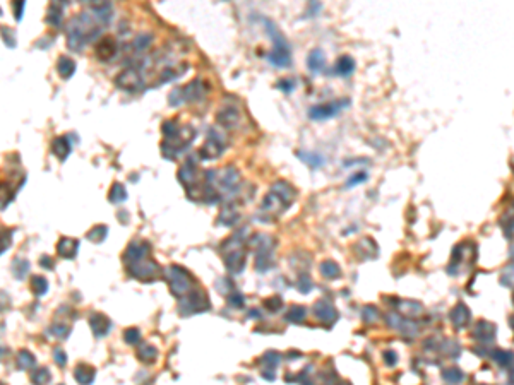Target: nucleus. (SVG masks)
<instances>
[{"mask_svg": "<svg viewBox=\"0 0 514 385\" xmlns=\"http://www.w3.org/2000/svg\"><path fill=\"white\" fill-rule=\"evenodd\" d=\"M122 260H124L125 271L129 272V276L136 278L137 281L153 283L159 278L161 269L153 260L151 245L148 241H132L125 248Z\"/></svg>", "mask_w": 514, "mask_h": 385, "instance_id": "f257e3e1", "label": "nucleus"}, {"mask_svg": "<svg viewBox=\"0 0 514 385\" xmlns=\"http://www.w3.org/2000/svg\"><path fill=\"white\" fill-rule=\"evenodd\" d=\"M245 240H247V230H242L233 233L226 241H223L221 252L223 260H225V267L233 276L240 274L245 269V262H247Z\"/></svg>", "mask_w": 514, "mask_h": 385, "instance_id": "f03ea898", "label": "nucleus"}, {"mask_svg": "<svg viewBox=\"0 0 514 385\" xmlns=\"http://www.w3.org/2000/svg\"><path fill=\"white\" fill-rule=\"evenodd\" d=\"M100 35V29L93 24V17L83 12L81 16L74 17L67 29V45L70 50L79 51L88 41L95 40Z\"/></svg>", "mask_w": 514, "mask_h": 385, "instance_id": "7ed1b4c3", "label": "nucleus"}, {"mask_svg": "<svg viewBox=\"0 0 514 385\" xmlns=\"http://www.w3.org/2000/svg\"><path fill=\"white\" fill-rule=\"evenodd\" d=\"M163 278H165V281L168 283V288H170V293L173 294L175 298H184L187 296L189 293H192L194 289H197V279L194 278V276L191 274V272L187 271L185 267H182V265H168V267H165V271H163Z\"/></svg>", "mask_w": 514, "mask_h": 385, "instance_id": "20e7f679", "label": "nucleus"}, {"mask_svg": "<svg viewBox=\"0 0 514 385\" xmlns=\"http://www.w3.org/2000/svg\"><path fill=\"white\" fill-rule=\"evenodd\" d=\"M266 31L273 40V50L267 55V60L276 67H286L292 62V55H290V47L283 35L276 29V26L271 21H266Z\"/></svg>", "mask_w": 514, "mask_h": 385, "instance_id": "39448f33", "label": "nucleus"}, {"mask_svg": "<svg viewBox=\"0 0 514 385\" xmlns=\"http://www.w3.org/2000/svg\"><path fill=\"white\" fill-rule=\"evenodd\" d=\"M252 245H254V252H256V260H254V267L257 272H267L271 267H273V252H274V238L267 237V235H256L252 238Z\"/></svg>", "mask_w": 514, "mask_h": 385, "instance_id": "423d86ee", "label": "nucleus"}, {"mask_svg": "<svg viewBox=\"0 0 514 385\" xmlns=\"http://www.w3.org/2000/svg\"><path fill=\"white\" fill-rule=\"evenodd\" d=\"M196 137V130L192 127H185V129H180V132L173 137H165L161 142V154L165 156L166 159H177L185 149L191 145V142Z\"/></svg>", "mask_w": 514, "mask_h": 385, "instance_id": "0eeeda50", "label": "nucleus"}, {"mask_svg": "<svg viewBox=\"0 0 514 385\" xmlns=\"http://www.w3.org/2000/svg\"><path fill=\"white\" fill-rule=\"evenodd\" d=\"M209 298L204 293L203 289H194L192 293H189L187 296L180 298V303H178V312L182 317H191L194 313H201L209 310Z\"/></svg>", "mask_w": 514, "mask_h": 385, "instance_id": "6e6552de", "label": "nucleus"}, {"mask_svg": "<svg viewBox=\"0 0 514 385\" xmlns=\"http://www.w3.org/2000/svg\"><path fill=\"white\" fill-rule=\"evenodd\" d=\"M226 149V139L221 132H218L216 129H209L207 132V139L203 144V147L199 149L201 159H206V161H213L218 159L219 156L225 152Z\"/></svg>", "mask_w": 514, "mask_h": 385, "instance_id": "1a4fd4ad", "label": "nucleus"}, {"mask_svg": "<svg viewBox=\"0 0 514 385\" xmlns=\"http://www.w3.org/2000/svg\"><path fill=\"white\" fill-rule=\"evenodd\" d=\"M115 84L118 86L124 91H137V89L143 86V76H141V70L136 67H129L124 69L117 77H115Z\"/></svg>", "mask_w": 514, "mask_h": 385, "instance_id": "9d476101", "label": "nucleus"}, {"mask_svg": "<svg viewBox=\"0 0 514 385\" xmlns=\"http://www.w3.org/2000/svg\"><path fill=\"white\" fill-rule=\"evenodd\" d=\"M178 180H180L182 185L185 187V190H187V195L192 199L194 192H196L197 187H199L197 168H196V164H194L192 159H189V161L185 163L184 166H180V170H178Z\"/></svg>", "mask_w": 514, "mask_h": 385, "instance_id": "9b49d317", "label": "nucleus"}, {"mask_svg": "<svg viewBox=\"0 0 514 385\" xmlns=\"http://www.w3.org/2000/svg\"><path fill=\"white\" fill-rule=\"evenodd\" d=\"M288 207H290V205L286 204L276 192H273V190H271V192L267 193L266 197H264L260 211L266 212L269 218H278V216H281Z\"/></svg>", "mask_w": 514, "mask_h": 385, "instance_id": "f8f14e48", "label": "nucleus"}, {"mask_svg": "<svg viewBox=\"0 0 514 385\" xmlns=\"http://www.w3.org/2000/svg\"><path fill=\"white\" fill-rule=\"evenodd\" d=\"M206 95H207V86L199 79L189 82L185 88H182V96H184L185 103L203 101V99L206 98Z\"/></svg>", "mask_w": 514, "mask_h": 385, "instance_id": "ddd939ff", "label": "nucleus"}, {"mask_svg": "<svg viewBox=\"0 0 514 385\" xmlns=\"http://www.w3.org/2000/svg\"><path fill=\"white\" fill-rule=\"evenodd\" d=\"M96 55H98L100 60L103 62H108L111 60V58L117 55L118 51V45L117 41H115L113 38H110V36H106V38H102L98 41V45H96Z\"/></svg>", "mask_w": 514, "mask_h": 385, "instance_id": "4468645a", "label": "nucleus"}, {"mask_svg": "<svg viewBox=\"0 0 514 385\" xmlns=\"http://www.w3.org/2000/svg\"><path fill=\"white\" fill-rule=\"evenodd\" d=\"M89 327H91V332L96 337H105L111 329V322L103 313H93V315H89Z\"/></svg>", "mask_w": 514, "mask_h": 385, "instance_id": "2eb2a0df", "label": "nucleus"}, {"mask_svg": "<svg viewBox=\"0 0 514 385\" xmlns=\"http://www.w3.org/2000/svg\"><path fill=\"white\" fill-rule=\"evenodd\" d=\"M216 122H218L223 129H235V127L238 125V122H240V113H238L237 108L226 106V108H223V110L218 111V115H216Z\"/></svg>", "mask_w": 514, "mask_h": 385, "instance_id": "dca6fc26", "label": "nucleus"}, {"mask_svg": "<svg viewBox=\"0 0 514 385\" xmlns=\"http://www.w3.org/2000/svg\"><path fill=\"white\" fill-rule=\"evenodd\" d=\"M346 101L343 103H331V104H321V106H314L308 111V117L314 118V120H324V118H329L333 115L338 113L340 106H345Z\"/></svg>", "mask_w": 514, "mask_h": 385, "instance_id": "f3484780", "label": "nucleus"}, {"mask_svg": "<svg viewBox=\"0 0 514 385\" xmlns=\"http://www.w3.org/2000/svg\"><path fill=\"white\" fill-rule=\"evenodd\" d=\"M77 250H79V241L74 240V238H60L57 243V253L62 259L72 260L77 255Z\"/></svg>", "mask_w": 514, "mask_h": 385, "instance_id": "a211bd4d", "label": "nucleus"}, {"mask_svg": "<svg viewBox=\"0 0 514 385\" xmlns=\"http://www.w3.org/2000/svg\"><path fill=\"white\" fill-rule=\"evenodd\" d=\"M314 315L317 317L319 320H322V324L326 325H331L338 319L336 310L327 303V301H317V303L314 305Z\"/></svg>", "mask_w": 514, "mask_h": 385, "instance_id": "6ab92c4d", "label": "nucleus"}, {"mask_svg": "<svg viewBox=\"0 0 514 385\" xmlns=\"http://www.w3.org/2000/svg\"><path fill=\"white\" fill-rule=\"evenodd\" d=\"M72 151V141L69 139V136H60L51 142V152L57 156L60 161H65L67 156Z\"/></svg>", "mask_w": 514, "mask_h": 385, "instance_id": "aec40b11", "label": "nucleus"}, {"mask_svg": "<svg viewBox=\"0 0 514 385\" xmlns=\"http://www.w3.org/2000/svg\"><path fill=\"white\" fill-rule=\"evenodd\" d=\"M95 368L86 363H79L76 366V370H74V379H76L77 384H93V380H95Z\"/></svg>", "mask_w": 514, "mask_h": 385, "instance_id": "412c9836", "label": "nucleus"}, {"mask_svg": "<svg viewBox=\"0 0 514 385\" xmlns=\"http://www.w3.org/2000/svg\"><path fill=\"white\" fill-rule=\"evenodd\" d=\"M137 358H139V361H143L144 365H153L158 360V349H156L154 346L144 342V344H141L139 349H137Z\"/></svg>", "mask_w": 514, "mask_h": 385, "instance_id": "4be33fe9", "label": "nucleus"}, {"mask_svg": "<svg viewBox=\"0 0 514 385\" xmlns=\"http://www.w3.org/2000/svg\"><path fill=\"white\" fill-rule=\"evenodd\" d=\"M57 70L62 79H70L76 72V62L69 57H60L57 62Z\"/></svg>", "mask_w": 514, "mask_h": 385, "instance_id": "5701e85b", "label": "nucleus"}, {"mask_svg": "<svg viewBox=\"0 0 514 385\" xmlns=\"http://www.w3.org/2000/svg\"><path fill=\"white\" fill-rule=\"evenodd\" d=\"M106 235H108V226H105V224H96V226H93L91 230L88 231L86 238H88L89 241H93V243L100 245L105 241Z\"/></svg>", "mask_w": 514, "mask_h": 385, "instance_id": "b1692460", "label": "nucleus"}, {"mask_svg": "<svg viewBox=\"0 0 514 385\" xmlns=\"http://www.w3.org/2000/svg\"><path fill=\"white\" fill-rule=\"evenodd\" d=\"M238 223V212L235 205H226V209H223L221 214H219V224H225V226H233Z\"/></svg>", "mask_w": 514, "mask_h": 385, "instance_id": "393cba45", "label": "nucleus"}, {"mask_svg": "<svg viewBox=\"0 0 514 385\" xmlns=\"http://www.w3.org/2000/svg\"><path fill=\"white\" fill-rule=\"evenodd\" d=\"M125 199H127L125 187L122 185V183H113V185H111L110 193H108V200H110L111 204H122Z\"/></svg>", "mask_w": 514, "mask_h": 385, "instance_id": "a878e982", "label": "nucleus"}, {"mask_svg": "<svg viewBox=\"0 0 514 385\" xmlns=\"http://www.w3.org/2000/svg\"><path fill=\"white\" fill-rule=\"evenodd\" d=\"M62 17H64V9L57 3H51V7L48 9V16H47V22L53 28H58L62 24Z\"/></svg>", "mask_w": 514, "mask_h": 385, "instance_id": "bb28decb", "label": "nucleus"}, {"mask_svg": "<svg viewBox=\"0 0 514 385\" xmlns=\"http://www.w3.org/2000/svg\"><path fill=\"white\" fill-rule=\"evenodd\" d=\"M305 317H307V310L300 305H295L288 310V313L285 315V319L292 324H302L305 320Z\"/></svg>", "mask_w": 514, "mask_h": 385, "instance_id": "cd10ccee", "label": "nucleus"}, {"mask_svg": "<svg viewBox=\"0 0 514 385\" xmlns=\"http://www.w3.org/2000/svg\"><path fill=\"white\" fill-rule=\"evenodd\" d=\"M35 365H36V358L33 356L28 349L19 351V354H17V366H19V370H31Z\"/></svg>", "mask_w": 514, "mask_h": 385, "instance_id": "c85d7f7f", "label": "nucleus"}, {"mask_svg": "<svg viewBox=\"0 0 514 385\" xmlns=\"http://www.w3.org/2000/svg\"><path fill=\"white\" fill-rule=\"evenodd\" d=\"M48 281L43 278V276H33L31 278V289L36 296H43V294L48 293Z\"/></svg>", "mask_w": 514, "mask_h": 385, "instance_id": "c756f323", "label": "nucleus"}, {"mask_svg": "<svg viewBox=\"0 0 514 385\" xmlns=\"http://www.w3.org/2000/svg\"><path fill=\"white\" fill-rule=\"evenodd\" d=\"M307 65L312 72H319V70L324 67V57L321 53V50H312L310 55L307 58Z\"/></svg>", "mask_w": 514, "mask_h": 385, "instance_id": "7c9ffc66", "label": "nucleus"}, {"mask_svg": "<svg viewBox=\"0 0 514 385\" xmlns=\"http://www.w3.org/2000/svg\"><path fill=\"white\" fill-rule=\"evenodd\" d=\"M29 272V262L26 259H16L12 262V274L16 279H24Z\"/></svg>", "mask_w": 514, "mask_h": 385, "instance_id": "2f4dec72", "label": "nucleus"}, {"mask_svg": "<svg viewBox=\"0 0 514 385\" xmlns=\"http://www.w3.org/2000/svg\"><path fill=\"white\" fill-rule=\"evenodd\" d=\"M151 43H153V36L151 35H141V36H137V38L132 41V47H134V50H136L137 53H143V51H146L148 48L151 47Z\"/></svg>", "mask_w": 514, "mask_h": 385, "instance_id": "473e14b6", "label": "nucleus"}, {"mask_svg": "<svg viewBox=\"0 0 514 385\" xmlns=\"http://www.w3.org/2000/svg\"><path fill=\"white\" fill-rule=\"evenodd\" d=\"M297 156H299L302 161H305L308 164V166H312V168H319L324 163V158H321L319 154H312V152L299 151V152H297Z\"/></svg>", "mask_w": 514, "mask_h": 385, "instance_id": "72a5a7b5", "label": "nucleus"}, {"mask_svg": "<svg viewBox=\"0 0 514 385\" xmlns=\"http://www.w3.org/2000/svg\"><path fill=\"white\" fill-rule=\"evenodd\" d=\"M321 272L324 278L327 279H334L340 276V267H338L334 262H331V260H326V262L321 264Z\"/></svg>", "mask_w": 514, "mask_h": 385, "instance_id": "f704fd0d", "label": "nucleus"}, {"mask_svg": "<svg viewBox=\"0 0 514 385\" xmlns=\"http://www.w3.org/2000/svg\"><path fill=\"white\" fill-rule=\"evenodd\" d=\"M124 341L130 346H137L141 342V331L137 327H130L124 332Z\"/></svg>", "mask_w": 514, "mask_h": 385, "instance_id": "c9c22d12", "label": "nucleus"}, {"mask_svg": "<svg viewBox=\"0 0 514 385\" xmlns=\"http://www.w3.org/2000/svg\"><path fill=\"white\" fill-rule=\"evenodd\" d=\"M336 72L341 74V76H348V74L353 72V60L350 57H341L338 60L336 65Z\"/></svg>", "mask_w": 514, "mask_h": 385, "instance_id": "e433bc0d", "label": "nucleus"}, {"mask_svg": "<svg viewBox=\"0 0 514 385\" xmlns=\"http://www.w3.org/2000/svg\"><path fill=\"white\" fill-rule=\"evenodd\" d=\"M180 129H182V127L178 125L177 120H166L165 123H163V127H161V132H163V136H165V137H173V136H177V134L180 132Z\"/></svg>", "mask_w": 514, "mask_h": 385, "instance_id": "4c0bfd02", "label": "nucleus"}, {"mask_svg": "<svg viewBox=\"0 0 514 385\" xmlns=\"http://www.w3.org/2000/svg\"><path fill=\"white\" fill-rule=\"evenodd\" d=\"M31 380H33L35 384L43 385V384H48V382H50V380H51V375H50V372H48V368H40V370H36V372L31 375Z\"/></svg>", "mask_w": 514, "mask_h": 385, "instance_id": "58836bf2", "label": "nucleus"}, {"mask_svg": "<svg viewBox=\"0 0 514 385\" xmlns=\"http://www.w3.org/2000/svg\"><path fill=\"white\" fill-rule=\"evenodd\" d=\"M264 306L267 308V312H279L283 306V300L279 296H271V298H266L264 300Z\"/></svg>", "mask_w": 514, "mask_h": 385, "instance_id": "ea45409f", "label": "nucleus"}, {"mask_svg": "<svg viewBox=\"0 0 514 385\" xmlns=\"http://www.w3.org/2000/svg\"><path fill=\"white\" fill-rule=\"evenodd\" d=\"M262 361L267 365V368L271 370V368H274V366L279 365V361H281V354L276 353V351H269V353L264 354Z\"/></svg>", "mask_w": 514, "mask_h": 385, "instance_id": "a19ab883", "label": "nucleus"}, {"mask_svg": "<svg viewBox=\"0 0 514 385\" xmlns=\"http://www.w3.org/2000/svg\"><path fill=\"white\" fill-rule=\"evenodd\" d=\"M50 334H53L55 337H58V339H65L67 336L70 334V329L64 324H55L50 327Z\"/></svg>", "mask_w": 514, "mask_h": 385, "instance_id": "79ce46f5", "label": "nucleus"}, {"mask_svg": "<svg viewBox=\"0 0 514 385\" xmlns=\"http://www.w3.org/2000/svg\"><path fill=\"white\" fill-rule=\"evenodd\" d=\"M228 303L232 306H235V308H244V305H245L244 294H240L238 291H232V293L228 294Z\"/></svg>", "mask_w": 514, "mask_h": 385, "instance_id": "37998d69", "label": "nucleus"}, {"mask_svg": "<svg viewBox=\"0 0 514 385\" xmlns=\"http://www.w3.org/2000/svg\"><path fill=\"white\" fill-rule=\"evenodd\" d=\"M53 360L55 363H57V366H65L67 365V354L64 349H60V347H57V349L53 351Z\"/></svg>", "mask_w": 514, "mask_h": 385, "instance_id": "c03bdc74", "label": "nucleus"}, {"mask_svg": "<svg viewBox=\"0 0 514 385\" xmlns=\"http://www.w3.org/2000/svg\"><path fill=\"white\" fill-rule=\"evenodd\" d=\"M297 286H299V289L302 291V293H308V291L312 289V283H310V279H308L305 274H302L300 278H299V283H297Z\"/></svg>", "mask_w": 514, "mask_h": 385, "instance_id": "a18cd8bd", "label": "nucleus"}, {"mask_svg": "<svg viewBox=\"0 0 514 385\" xmlns=\"http://www.w3.org/2000/svg\"><path fill=\"white\" fill-rule=\"evenodd\" d=\"M278 88L285 93H292L293 89H295V81L293 79H281V81H278Z\"/></svg>", "mask_w": 514, "mask_h": 385, "instance_id": "49530a36", "label": "nucleus"}, {"mask_svg": "<svg viewBox=\"0 0 514 385\" xmlns=\"http://www.w3.org/2000/svg\"><path fill=\"white\" fill-rule=\"evenodd\" d=\"M180 95H182V89H175V91L171 93V95H170V99H168L171 106H178V104L185 103V101H184V96H180Z\"/></svg>", "mask_w": 514, "mask_h": 385, "instance_id": "de8ad7c7", "label": "nucleus"}, {"mask_svg": "<svg viewBox=\"0 0 514 385\" xmlns=\"http://www.w3.org/2000/svg\"><path fill=\"white\" fill-rule=\"evenodd\" d=\"M22 10H24V0H14V16H16V21L22 19Z\"/></svg>", "mask_w": 514, "mask_h": 385, "instance_id": "09e8293b", "label": "nucleus"}, {"mask_svg": "<svg viewBox=\"0 0 514 385\" xmlns=\"http://www.w3.org/2000/svg\"><path fill=\"white\" fill-rule=\"evenodd\" d=\"M40 265H42L43 269H50V271L55 267L53 259H51V257H48V255H43L42 259H40Z\"/></svg>", "mask_w": 514, "mask_h": 385, "instance_id": "8fccbe9b", "label": "nucleus"}, {"mask_svg": "<svg viewBox=\"0 0 514 385\" xmlns=\"http://www.w3.org/2000/svg\"><path fill=\"white\" fill-rule=\"evenodd\" d=\"M363 180H365V173H359V175H355V177H353V180L348 182V185H355V183H360Z\"/></svg>", "mask_w": 514, "mask_h": 385, "instance_id": "3c124183", "label": "nucleus"}, {"mask_svg": "<svg viewBox=\"0 0 514 385\" xmlns=\"http://www.w3.org/2000/svg\"><path fill=\"white\" fill-rule=\"evenodd\" d=\"M262 379L269 380V382H273L274 379H276V375H274V372H264L262 373Z\"/></svg>", "mask_w": 514, "mask_h": 385, "instance_id": "603ef678", "label": "nucleus"}, {"mask_svg": "<svg viewBox=\"0 0 514 385\" xmlns=\"http://www.w3.org/2000/svg\"><path fill=\"white\" fill-rule=\"evenodd\" d=\"M249 315L252 317V319H260V312L259 310H251V313Z\"/></svg>", "mask_w": 514, "mask_h": 385, "instance_id": "864d4df0", "label": "nucleus"}, {"mask_svg": "<svg viewBox=\"0 0 514 385\" xmlns=\"http://www.w3.org/2000/svg\"><path fill=\"white\" fill-rule=\"evenodd\" d=\"M288 358H290V360H293V358H300V353H293V351H292Z\"/></svg>", "mask_w": 514, "mask_h": 385, "instance_id": "5fc2aeb1", "label": "nucleus"}, {"mask_svg": "<svg viewBox=\"0 0 514 385\" xmlns=\"http://www.w3.org/2000/svg\"><path fill=\"white\" fill-rule=\"evenodd\" d=\"M81 2H93V5H95V0H81Z\"/></svg>", "mask_w": 514, "mask_h": 385, "instance_id": "6e6d98bb", "label": "nucleus"}]
</instances>
